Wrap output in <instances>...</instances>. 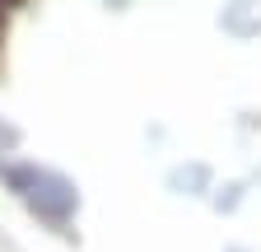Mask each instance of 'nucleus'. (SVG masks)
Masks as SVG:
<instances>
[{"mask_svg": "<svg viewBox=\"0 0 261 252\" xmlns=\"http://www.w3.org/2000/svg\"><path fill=\"white\" fill-rule=\"evenodd\" d=\"M10 187L23 196L28 210H38L42 219H51V224H65V219L75 215V206H80L75 187L61 173H51V168H33V164L28 168H10Z\"/></svg>", "mask_w": 261, "mask_h": 252, "instance_id": "1", "label": "nucleus"}]
</instances>
